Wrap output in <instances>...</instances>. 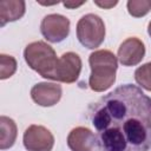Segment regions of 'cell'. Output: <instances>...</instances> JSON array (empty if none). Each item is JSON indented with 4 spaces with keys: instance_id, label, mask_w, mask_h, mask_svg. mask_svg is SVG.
Here are the masks:
<instances>
[{
    "instance_id": "2",
    "label": "cell",
    "mask_w": 151,
    "mask_h": 151,
    "mask_svg": "<svg viewBox=\"0 0 151 151\" xmlns=\"http://www.w3.org/2000/svg\"><path fill=\"white\" fill-rule=\"evenodd\" d=\"M88 63L91 67L88 78L90 88L94 92H104L110 88L116 80L117 57L109 50H98L90 54Z\"/></svg>"
},
{
    "instance_id": "11",
    "label": "cell",
    "mask_w": 151,
    "mask_h": 151,
    "mask_svg": "<svg viewBox=\"0 0 151 151\" xmlns=\"http://www.w3.org/2000/svg\"><path fill=\"white\" fill-rule=\"evenodd\" d=\"M26 4L22 0H2L0 1V26L7 22L17 21L24 17Z\"/></svg>"
},
{
    "instance_id": "18",
    "label": "cell",
    "mask_w": 151,
    "mask_h": 151,
    "mask_svg": "<svg viewBox=\"0 0 151 151\" xmlns=\"http://www.w3.org/2000/svg\"><path fill=\"white\" fill-rule=\"evenodd\" d=\"M147 33H149V35L151 38V21L149 22V26H147Z\"/></svg>"
},
{
    "instance_id": "14",
    "label": "cell",
    "mask_w": 151,
    "mask_h": 151,
    "mask_svg": "<svg viewBox=\"0 0 151 151\" xmlns=\"http://www.w3.org/2000/svg\"><path fill=\"white\" fill-rule=\"evenodd\" d=\"M17 60L8 54H0V79H7L12 77L17 71Z\"/></svg>"
},
{
    "instance_id": "7",
    "label": "cell",
    "mask_w": 151,
    "mask_h": 151,
    "mask_svg": "<svg viewBox=\"0 0 151 151\" xmlns=\"http://www.w3.org/2000/svg\"><path fill=\"white\" fill-rule=\"evenodd\" d=\"M81 71V59L74 52H66L59 59L55 66L52 80L66 84L74 83Z\"/></svg>"
},
{
    "instance_id": "5",
    "label": "cell",
    "mask_w": 151,
    "mask_h": 151,
    "mask_svg": "<svg viewBox=\"0 0 151 151\" xmlns=\"http://www.w3.org/2000/svg\"><path fill=\"white\" fill-rule=\"evenodd\" d=\"M40 31L47 41L60 42L68 37L70 20L61 14H47L41 20Z\"/></svg>"
},
{
    "instance_id": "1",
    "label": "cell",
    "mask_w": 151,
    "mask_h": 151,
    "mask_svg": "<svg viewBox=\"0 0 151 151\" xmlns=\"http://www.w3.org/2000/svg\"><path fill=\"white\" fill-rule=\"evenodd\" d=\"M98 151L151 150V98L138 86L125 84L88 109Z\"/></svg>"
},
{
    "instance_id": "15",
    "label": "cell",
    "mask_w": 151,
    "mask_h": 151,
    "mask_svg": "<svg viewBox=\"0 0 151 151\" xmlns=\"http://www.w3.org/2000/svg\"><path fill=\"white\" fill-rule=\"evenodd\" d=\"M126 6L129 14L134 18H142L151 11V1L145 0H130Z\"/></svg>"
},
{
    "instance_id": "17",
    "label": "cell",
    "mask_w": 151,
    "mask_h": 151,
    "mask_svg": "<svg viewBox=\"0 0 151 151\" xmlns=\"http://www.w3.org/2000/svg\"><path fill=\"white\" fill-rule=\"evenodd\" d=\"M85 2H86V0H85V1H79V2H74V1H65V2H63V5H64L66 8L72 9V8H77V7L81 6V5H84Z\"/></svg>"
},
{
    "instance_id": "13",
    "label": "cell",
    "mask_w": 151,
    "mask_h": 151,
    "mask_svg": "<svg viewBox=\"0 0 151 151\" xmlns=\"http://www.w3.org/2000/svg\"><path fill=\"white\" fill-rule=\"evenodd\" d=\"M134 80L146 91H151V61L139 66L134 72Z\"/></svg>"
},
{
    "instance_id": "8",
    "label": "cell",
    "mask_w": 151,
    "mask_h": 151,
    "mask_svg": "<svg viewBox=\"0 0 151 151\" xmlns=\"http://www.w3.org/2000/svg\"><path fill=\"white\" fill-rule=\"evenodd\" d=\"M144 55H145L144 42L136 37H131L125 39L120 44L118 48L117 58L123 66H136L143 60Z\"/></svg>"
},
{
    "instance_id": "10",
    "label": "cell",
    "mask_w": 151,
    "mask_h": 151,
    "mask_svg": "<svg viewBox=\"0 0 151 151\" xmlns=\"http://www.w3.org/2000/svg\"><path fill=\"white\" fill-rule=\"evenodd\" d=\"M67 145L71 151H94L96 134L87 127H74L67 136Z\"/></svg>"
},
{
    "instance_id": "6",
    "label": "cell",
    "mask_w": 151,
    "mask_h": 151,
    "mask_svg": "<svg viewBox=\"0 0 151 151\" xmlns=\"http://www.w3.org/2000/svg\"><path fill=\"white\" fill-rule=\"evenodd\" d=\"M24 146L27 151H52L54 137L52 132L41 125H29L22 137Z\"/></svg>"
},
{
    "instance_id": "16",
    "label": "cell",
    "mask_w": 151,
    "mask_h": 151,
    "mask_svg": "<svg viewBox=\"0 0 151 151\" xmlns=\"http://www.w3.org/2000/svg\"><path fill=\"white\" fill-rule=\"evenodd\" d=\"M94 4L97 5V6H99V7H101V8H105V9H109V8H112L113 6H116L117 4H118V1L116 0V1H94Z\"/></svg>"
},
{
    "instance_id": "3",
    "label": "cell",
    "mask_w": 151,
    "mask_h": 151,
    "mask_svg": "<svg viewBox=\"0 0 151 151\" xmlns=\"http://www.w3.org/2000/svg\"><path fill=\"white\" fill-rule=\"evenodd\" d=\"M26 64L42 78L51 79L58 64L55 51L45 41H34L28 44L24 50Z\"/></svg>"
},
{
    "instance_id": "12",
    "label": "cell",
    "mask_w": 151,
    "mask_h": 151,
    "mask_svg": "<svg viewBox=\"0 0 151 151\" xmlns=\"http://www.w3.org/2000/svg\"><path fill=\"white\" fill-rule=\"evenodd\" d=\"M18 136L17 125L13 119L1 116L0 117V149L6 150L14 145Z\"/></svg>"
},
{
    "instance_id": "4",
    "label": "cell",
    "mask_w": 151,
    "mask_h": 151,
    "mask_svg": "<svg viewBox=\"0 0 151 151\" xmlns=\"http://www.w3.org/2000/svg\"><path fill=\"white\" fill-rule=\"evenodd\" d=\"M77 38L79 42L90 50L99 47L105 39V24L93 13L83 15L77 24Z\"/></svg>"
},
{
    "instance_id": "9",
    "label": "cell",
    "mask_w": 151,
    "mask_h": 151,
    "mask_svg": "<svg viewBox=\"0 0 151 151\" xmlns=\"http://www.w3.org/2000/svg\"><path fill=\"white\" fill-rule=\"evenodd\" d=\"M63 94V88L57 83H38L31 90V98L40 106L48 107L55 105Z\"/></svg>"
}]
</instances>
